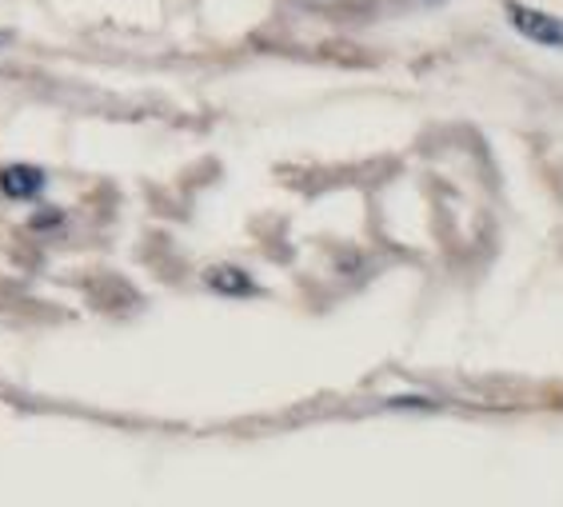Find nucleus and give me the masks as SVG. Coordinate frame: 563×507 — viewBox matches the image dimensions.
Wrapping results in <instances>:
<instances>
[{"label":"nucleus","instance_id":"obj_3","mask_svg":"<svg viewBox=\"0 0 563 507\" xmlns=\"http://www.w3.org/2000/svg\"><path fill=\"white\" fill-rule=\"evenodd\" d=\"M205 284L220 296H256V280H252L244 268H232V264H220V268L205 272Z\"/></svg>","mask_w":563,"mask_h":507},{"label":"nucleus","instance_id":"obj_5","mask_svg":"<svg viewBox=\"0 0 563 507\" xmlns=\"http://www.w3.org/2000/svg\"><path fill=\"white\" fill-rule=\"evenodd\" d=\"M428 4H440V0H428Z\"/></svg>","mask_w":563,"mask_h":507},{"label":"nucleus","instance_id":"obj_4","mask_svg":"<svg viewBox=\"0 0 563 507\" xmlns=\"http://www.w3.org/2000/svg\"><path fill=\"white\" fill-rule=\"evenodd\" d=\"M60 212H41V217H33V228L36 232H44V228H60Z\"/></svg>","mask_w":563,"mask_h":507},{"label":"nucleus","instance_id":"obj_1","mask_svg":"<svg viewBox=\"0 0 563 507\" xmlns=\"http://www.w3.org/2000/svg\"><path fill=\"white\" fill-rule=\"evenodd\" d=\"M508 21L511 29L520 36L536 44H548V48H563V21L552 16V12H540V9H528V4H508Z\"/></svg>","mask_w":563,"mask_h":507},{"label":"nucleus","instance_id":"obj_2","mask_svg":"<svg viewBox=\"0 0 563 507\" xmlns=\"http://www.w3.org/2000/svg\"><path fill=\"white\" fill-rule=\"evenodd\" d=\"M44 188H48V176H44V168H36V164H4V168H0V196H4V200L24 205V200H36Z\"/></svg>","mask_w":563,"mask_h":507}]
</instances>
